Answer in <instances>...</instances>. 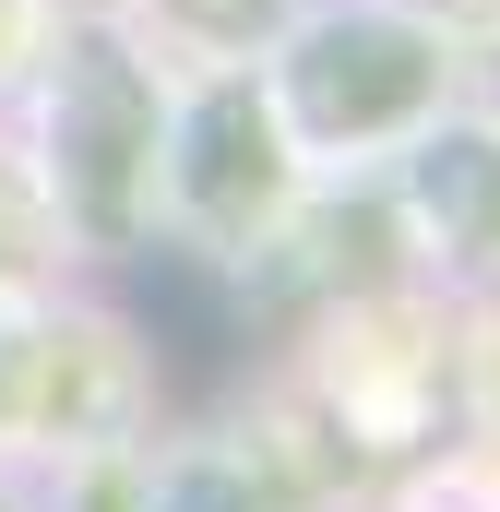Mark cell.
<instances>
[{
  "label": "cell",
  "instance_id": "cell-1",
  "mask_svg": "<svg viewBox=\"0 0 500 512\" xmlns=\"http://www.w3.org/2000/svg\"><path fill=\"white\" fill-rule=\"evenodd\" d=\"M250 84L310 179H381L441 108L477 96V36L441 0H298L250 48Z\"/></svg>",
  "mask_w": 500,
  "mask_h": 512
},
{
  "label": "cell",
  "instance_id": "cell-2",
  "mask_svg": "<svg viewBox=\"0 0 500 512\" xmlns=\"http://www.w3.org/2000/svg\"><path fill=\"white\" fill-rule=\"evenodd\" d=\"M179 60H155L120 12H48V48L24 72V179L72 262L155 251V167H167Z\"/></svg>",
  "mask_w": 500,
  "mask_h": 512
},
{
  "label": "cell",
  "instance_id": "cell-3",
  "mask_svg": "<svg viewBox=\"0 0 500 512\" xmlns=\"http://www.w3.org/2000/svg\"><path fill=\"white\" fill-rule=\"evenodd\" d=\"M310 191L322 179L274 131L250 60L179 72V96H167V167H155V239H179V251H203V262H250V251H274L298 227Z\"/></svg>",
  "mask_w": 500,
  "mask_h": 512
},
{
  "label": "cell",
  "instance_id": "cell-4",
  "mask_svg": "<svg viewBox=\"0 0 500 512\" xmlns=\"http://www.w3.org/2000/svg\"><path fill=\"white\" fill-rule=\"evenodd\" d=\"M143 405H155V382H143L131 322L60 298V286H36V298L0 310V465L60 477V465L131 453Z\"/></svg>",
  "mask_w": 500,
  "mask_h": 512
},
{
  "label": "cell",
  "instance_id": "cell-5",
  "mask_svg": "<svg viewBox=\"0 0 500 512\" xmlns=\"http://www.w3.org/2000/svg\"><path fill=\"white\" fill-rule=\"evenodd\" d=\"M381 191H393L405 239L441 262V274L500 286V108H489V96L441 108V120L381 167Z\"/></svg>",
  "mask_w": 500,
  "mask_h": 512
},
{
  "label": "cell",
  "instance_id": "cell-6",
  "mask_svg": "<svg viewBox=\"0 0 500 512\" xmlns=\"http://www.w3.org/2000/svg\"><path fill=\"white\" fill-rule=\"evenodd\" d=\"M143 512H298L262 441H143Z\"/></svg>",
  "mask_w": 500,
  "mask_h": 512
},
{
  "label": "cell",
  "instance_id": "cell-7",
  "mask_svg": "<svg viewBox=\"0 0 500 512\" xmlns=\"http://www.w3.org/2000/svg\"><path fill=\"white\" fill-rule=\"evenodd\" d=\"M96 12H120L155 60L203 72V60H250V48H262L286 12H298V0H96Z\"/></svg>",
  "mask_w": 500,
  "mask_h": 512
},
{
  "label": "cell",
  "instance_id": "cell-8",
  "mask_svg": "<svg viewBox=\"0 0 500 512\" xmlns=\"http://www.w3.org/2000/svg\"><path fill=\"white\" fill-rule=\"evenodd\" d=\"M0 310H12V298H0Z\"/></svg>",
  "mask_w": 500,
  "mask_h": 512
}]
</instances>
